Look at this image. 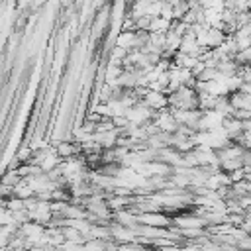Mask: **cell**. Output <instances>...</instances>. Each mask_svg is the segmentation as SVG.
<instances>
[{
	"label": "cell",
	"instance_id": "obj_2",
	"mask_svg": "<svg viewBox=\"0 0 251 251\" xmlns=\"http://www.w3.org/2000/svg\"><path fill=\"white\" fill-rule=\"evenodd\" d=\"M57 155L61 159H71V157H76L80 151H82V145L80 143H75V141H63L57 145Z\"/></svg>",
	"mask_w": 251,
	"mask_h": 251
},
{
	"label": "cell",
	"instance_id": "obj_1",
	"mask_svg": "<svg viewBox=\"0 0 251 251\" xmlns=\"http://www.w3.org/2000/svg\"><path fill=\"white\" fill-rule=\"evenodd\" d=\"M224 129H226V133H227L229 139H237L243 133V120H239L235 116H226Z\"/></svg>",
	"mask_w": 251,
	"mask_h": 251
},
{
	"label": "cell",
	"instance_id": "obj_3",
	"mask_svg": "<svg viewBox=\"0 0 251 251\" xmlns=\"http://www.w3.org/2000/svg\"><path fill=\"white\" fill-rule=\"evenodd\" d=\"M233 141H237L243 149H251V129H243V133Z\"/></svg>",
	"mask_w": 251,
	"mask_h": 251
}]
</instances>
